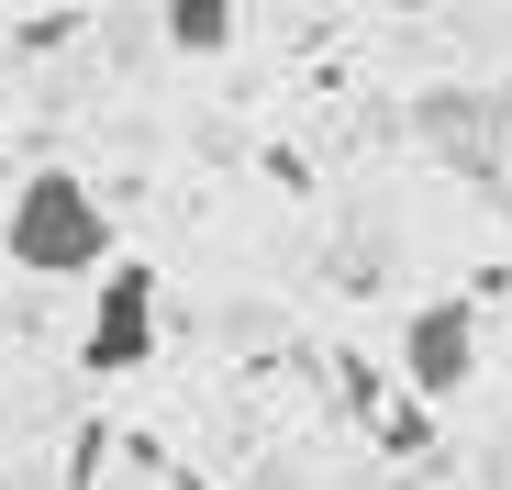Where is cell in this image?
Instances as JSON below:
<instances>
[{
  "label": "cell",
  "mask_w": 512,
  "mask_h": 490,
  "mask_svg": "<svg viewBox=\"0 0 512 490\" xmlns=\"http://www.w3.org/2000/svg\"><path fill=\"white\" fill-rule=\"evenodd\" d=\"M0 257H12L23 279H101L112 268V212L101 190L78 168H34L12 190V212H0Z\"/></svg>",
  "instance_id": "6da1fadb"
},
{
  "label": "cell",
  "mask_w": 512,
  "mask_h": 490,
  "mask_svg": "<svg viewBox=\"0 0 512 490\" xmlns=\"http://www.w3.org/2000/svg\"><path fill=\"white\" fill-rule=\"evenodd\" d=\"M145 357H156V268L112 257V268L90 279V335H78V368H90V379H134Z\"/></svg>",
  "instance_id": "7a4b0ae2"
},
{
  "label": "cell",
  "mask_w": 512,
  "mask_h": 490,
  "mask_svg": "<svg viewBox=\"0 0 512 490\" xmlns=\"http://www.w3.org/2000/svg\"><path fill=\"white\" fill-rule=\"evenodd\" d=\"M401 379L423 390V401H457L468 379H479V301H423L412 323H401Z\"/></svg>",
  "instance_id": "3957f363"
},
{
  "label": "cell",
  "mask_w": 512,
  "mask_h": 490,
  "mask_svg": "<svg viewBox=\"0 0 512 490\" xmlns=\"http://www.w3.org/2000/svg\"><path fill=\"white\" fill-rule=\"evenodd\" d=\"M423 134H435L446 156H468V168H479L501 123H490V101H479V90H435V101H423Z\"/></svg>",
  "instance_id": "277c9868"
},
{
  "label": "cell",
  "mask_w": 512,
  "mask_h": 490,
  "mask_svg": "<svg viewBox=\"0 0 512 490\" xmlns=\"http://www.w3.org/2000/svg\"><path fill=\"white\" fill-rule=\"evenodd\" d=\"M167 45L179 56H223L234 45V0H167Z\"/></svg>",
  "instance_id": "5b68a950"
},
{
  "label": "cell",
  "mask_w": 512,
  "mask_h": 490,
  "mask_svg": "<svg viewBox=\"0 0 512 490\" xmlns=\"http://www.w3.org/2000/svg\"><path fill=\"white\" fill-rule=\"evenodd\" d=\"M334 379H346V413H357V424H379V413H390V401H379V368H368V357H346Z\"/></svg>",
  "instance_id": "8992f818"
},
{
  "label": "cell",
  "mask_w": 512,
  "mask_h": 490,
  "mask_svg": "<svg viewBox=\"0 0 512 490\" xmlns=\"http://www.w3.org/2000/svg\"><path fill=\"white\" fill-rule=\"evenodd\" d=\"M368 435H379V446H390V457H412V446H423V435H435V424H423V413H379V424H368Z\"/></svg>",
  "instance_id": "52a82bcc"
},
{
  "label": "cell",
  "mask_w": 512,
  "mask_h": 490,
  "mask_svg": "<svg viewBox=\"0 0 512 490\" xmlns=\"http://www.w3.org/2000/svg\"><path fill=\"white\" fill-rule=\"evenodd\" d=\"M490 123H501V145H512V90H501V112H490Z\"/></svg>",
  "instance_id": "ba28073f"
}]
</instances>
